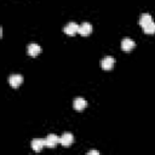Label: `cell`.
I'll return each instance as SVG.
<instances>
[{"instance_id": "obj_4", "label": "cell", "mask_w": 155, "mask_h": 155, "mask_svg": "<svg viewBox=\"0 0 155 155\" xmlns=\"http://www.w3.org/2000/svg\"><path fill=\"white\" fill-rule=\"evenodd\" d=\"M114 63H115V61H114V58L111 56H105L102 59L101 65H102V69L103 70H111L113 67H114Z\"/></svg>"}, {"instance_id": "obj_2", "label": "cell", "mask_w": 155, "mask_h": 155, "mask_svg": "<svg viewBox=\"0 0 155 155\" xmlns=\"http://www.w3.org/2000/svg\"><path fill=\"white\" fill-rule=\"evenodd\" d=\"M8 84L10 86H12L13 88H17L22 82H23V76L19 75V74H12L8 76Z\"/></svg>"}, {"instance_id": "obj_8", "label": "cell", "mask_w": 155, "mask_h": 155, "mask_svg": "<svg viewBox=\"0 0 155 155\" xmlns=\"http://www.w3.org/2000/svg\"><path fill=\"white\" fill-rule=\"evenodd\" d=\"M59 143V137L53 134V133H50L47 137H46V147L48 148H56V145Z\"/></svg>"}, {"instance_id": "obj_5", "label": "cell", "mask_w": 155, "mask_h": 155, "mask_svg": "<svg viewBox=\"0 0 155 155\" xmlns=\"http://www.w3.org/2000/svg\"><path fill=\"white\" fill-rule=\"evenodd\" d=\"M31 148L34 151H41L44 147H46V139H42V138H35L31 140Z\"/></svg>"}, {"instance_id": "obj_13", "label": "cell", "mask_w": 155, "mask_h": 155, "mask_svg": "<svg viewBox=\"0 0 155 155\" xmlns=\"http://www.w3.org/2000/svg\"><path fill=\"white\" fill-rule=\"evenodd\" d=\"M92 154L98 155V154H99V151H98V150H91V151H88V153H87V155H92Z\"/></svg>"}, {"instance_id": "obj_12", "label": "cell", "mask_w": 155, "mask_h": 155, "mask_svg": "<svg viewBox=\"0 0 155 155\" xmlns=\"http://www.w3.org/2000/svg\"><path fill=\"white\" fill-rule=\"evenodd\" d=\"M143 31H144L145 34H154V33H155V23L151 22V23L144 25V27H143Z\"/></svg>"}, {"instance_id": "obj_9", "label": "cell", "mask_w": 155, "mask_h": 155, "mask_svg": "<svg viewBox=\"0 0 155 155\" xmlns=\"http://www.w3.org/2000/svg\"><path fill=\"white\" fill-rule=\"evenodd\" d=\"M73 107H74V109H75V110H78V111H81V110H84V109L87 107V102H86L84 98H81V97H78V98H75V99H74Z\"/></svg>"}, {"instance_id": "obj_3", "label": "cell", "mask_w": 155, "mask_h": 155, "mask_svg": "<svg viewBox=\"0 0 155 155\" xmlns=\"http://www.w3.org/2000/svg\"><path fill=\"white\" fill-rule=\"evenodd\" d=\"M63 31H64L67 35L73 36V35H75L76 33H79V25H78L75 22H69V23L64 27Z\"/></svg>"}, {"instance_id": "obj_11", "label": "cell", "mask_w": 155, "mask_h": 155, "mask_svg": "<svg viewBox=\"0 0 155 155\" xmlns=\"http://www.w3.org/2000/svg\"><path fill=\"white\" fill-rule=\"evenodd\" d=\"M139 25L143 28L144 25H147V24H149V23H151L153 22V18H151V15H149V13H143V15H140V17H139Z\"/></svg>"}, {"instance_id": "obj_7", "label": "cell", "mask_w": 155, "mask_h": 155, "mask_svg": "<svg viewBox=\"0 0 155 155\" xmlns=\"http://www.w3.org/2000/svg\"><path fill=\"white\" fill-rule=\"evenodd\" d=\"M92 33V25L88 22H84L82 24L79 25V34L82 36H87Z\"/></svg>"}, {"instance_id": "obj_10", "label": "cell", "mask_w": 155, "mask_h": 155, "mask_svg": "<svg viewBox=\"0 0 155 155\" xmlns=\"http://www.w3.org/2000/svg\"><path fill=\"white\" fill-rule=\"evenodd\" d=\"M40 52H41V47L38 44H29L28 47H27V53L29 56H31V57L38 56Z\"/></svg>"}, {"instance_id": "obj_6", "label": "cell", "mask_w": 155, "mask_h": 155, "mask_svg": "<svg viewBox=\"0 0 155 155\" xmlns=\"http://www.w3.org/2000/svg\"><path fill=\"white\" fill-rule=\"evenodd\" d=\"M134 46H136L134 41L131 40L130 38H124L122 41H121V48H122V51H125V52L132 51V50L134 48Z\"/></svg>"}, {"instance_id": "obj_1", "label": "cell", "mask_w": 155, "mask_h": 155, "mask_svg": "<svg viewBox=\"0 0 155 155\" xmlns=\"http://www.w3.org/2000/svg\"><path fill=\"white\" fill-rule=\"evenodd\" d=\"M73 142H74V137H73V134H71L70 132H65V133H63V134L59 137V143H61V145H63L64 148L70 147Z\"/></svg>"}]
</instances>
